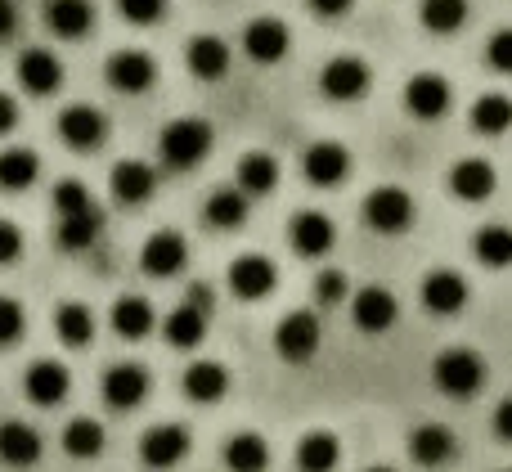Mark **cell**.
Wrapping results in <instances>:
<instances>
[{
	"mask_svg": "<svg viewBox=\"0 0 512 472\" xmlns=\"http://www.w3.org/2000/svg\"><path fill=\"white\" fill-rule=\"evenodd\" d=\"M212 140H216L212 122H203V117H176L171 126H162L158 153L171 171H189L212 153Z\"/></svg>",
	"mask_w": 512,
	"mask_h": 472,
	"instance_id": "obj_1",
	"label": "cell"
},
{
	"mask_svg": "<svg viewBox=\"0 0 512 472\" xmlns=\"http://www.w3.org/2000/svg\"><path fill=\"white\" fill-rule=\"evenodd\" d=\"M432 383L441 387L445 396H454V401H472V396L486 387V360H481L472 347H450L436 356Z\"/></svg>",
	"mask_w": 512,
	"mask_h": 472,
	"instance_id": "obj_2",
	"label": "cell"
},
{
	"mask_svg": "<svg viewBox=\"0 0 512 472\" xmlns=\"http://www.w3.org/2000/svg\"><path fill=\"white\" fill-rule=\"evenodd\" d=\"M418 207L414 198L405 194L400 185H378L369 198H364V225L378 234H405L414 225Z\"/></svg>",
	"mask_w": 512,
	"mask_h": 472,
	"instance_id": "obj_3",
	"label": "cell"
},
{
	"mask_svg": "<svg viewBox=\"0 0 512 472\" xmlns=\"http://www.w3.org/2000/svg\"><path fill=\"white\" fill-rule=\"evenodd\" d=\"M54 131L72 153H95L108 140V117L95 104H68L59 113V122H54Z\"/></svg>",
	"mask_w": 512,
	"mask_h": 472,
	"instance_id": "obj_4",
	"label": "cell"
},
{
	"mask_svg": "<svg viewBox=\"0 0 512 472\" xmlns=\"http://www.w3.org/2000/svg\"><path fill=\"white\" fill-rule=\"evenodd\" d=\"M319 342H324V329H319V320L310 311L283 315L279 329H274V351H279L288 365H306V360H315Z\"/></svg>",
	"mask_w": 512,
	"mask_h": 472,
	"instance_id": "obj_5",
	"label": "cell"
},
{
	"mask_svg": "<svg viewBox=\"0 0 512 472\" xmlns=\"http://www.w3.org/2000/svg\"><path fill=\"white\" fill-rule=\"evenodd\" d=\"M450 104H454V90L441 72H414L405 81V108L418 122H441L450 113Z\"/></svg>",
	"mask_w": 512,
	"mask_h": 472,
	"instance_id": "obj_6",
	"label": "cell"
},
{
	"mask_svg": "<svg viewBox=\"0 0 512 472\" xmlns=\"http://www.w3.org/2000/svg\"><path fill=\"white\" fill-rule=\"evenodd\" d=\"M189 428L185 423H158V428H149L140 437V459H144V468H153V472H171L176 464H185V455H189Z\"/></svg>",
	"mask_w": 512,
	"mask_h": 472,
	"instance_id": "obj_7",
	"label": "cell"
},
{
	"mask_svg": "<svg viewBox=\"0 0 512 472\" xmlns=\"http://www.w3.org/2000/svg\"><path fill=\"white\" fill-rule=\"evenodd\" d=\"M99 392H104V405H108V410H117V414L140 410V405L149 401V369H144V365H131V360H122V365H113V369L104 374Z\"/></svg>",
	"mask_w": 512,
	"mask_h": 472,
	"instance_id": "obj_8",
	"label": "cell"
},
{
	"mask_svg": "<svg viewBox=\"0 0 512 472\" xmlns=\"http://www.w3.org/2000/svg\"><path fill=\"white\" fill-rule=\"evenodd\" d=\"M319 90H324L333 104H355V99L369 95V63L342 54V59H328L319 72Z\"/></svg>",
	"mask_w": 512,
	"mask_h": 472,
	"instance_id": "obj_9",
	"label": "cell"
},
{
	"mask_svg": "<svg viewBox=\"0 0 512 472\" xmlns=\"http://www.w3.org/2000/svg\"><path fill=\"white\" fill-rule=\"evenodd\" d=\"M72 392V374L68 365H59V360H32L23 374V396L36 405V410H54V405H63Z\"/></svg>",
	"mask_w": 512,
	"mask_h": 472,
	"instance_id": "obj_10",
	"label": "cell"
},
{
	"mask_svg": "<svg viewBox=\"0 0 512 472\" xmlns=\"http://www.w3.org/2000/svg\"><path fill=\"white\" fill-rule=\"evenodd\" d=\"M301 176H306L315 189L342 185V180L351 176V153H346V144H337V140L310 144V149L301 153Z\"/></svg>",
	"mask_w": 512,
	"mask_h": 472,
	"instance_id": "obj_11",
	"label": "cell"
},
{
	"mask_svg": "<svg viewBox=\"0 0 512 472\" xmlns=\"http://www.w3.org/2000/svg\"><path fill=\"white\" fill-rule=\"evenodd\" d=\"M14 72H18V86H23L27 95H36V99L54 95V90L63 86V63H59V54L45 50V45H27V50L18 54Z\"/></svg>",
	"mask_w": 512,
	"mask_h": 472,
	"instance_id": "obj_12",
	"label": "cell"
},
{
	"mask_svg": "<svg viewBox=\"0 0 512 472\" xmlns=\"http://www.w3.org/2000/svg\"><path fill=\"white\" fill-rule=\"evenodd\" d=\"M185 261H189V243H185V234H180V230H158V234H149V239H144L140 270L149 279L180 275V270H185Z\"/></svg>",
	"mask_w": 512,
	"mask_h": 472,
	"instance_id": "obj_13",
	"label": "cell"
},
{
	"mask_svg": "<svg viewBox=\"0 0 512 472\" xmlns=\"http://www.w3.org/2000/svg\"><path fill=\"white\" fill-rule=\"evenodd\" d=\"M292 36H288V23L283 18H252L248 27H243V54H248L252 63H261V68H270V63H283V54H288Z\"/></svg>",
	"mask_w": 512,
	"mask_h": 472,
	"instance_id": "obj_14",
	"label": "cell"
},
{
	"mask_svg": "<svg viewBox=\"0 0 512 472\" xmlns=\"http://www.w3.org/2000/svg\"><path fill=\"white\" fill-rule=\"evenodd\" d=\"M274 284H279V270H274V261L261 257V252H243V257L230 261V288H234V297H243V302L270 297Z\"/></svg>",
	"mask_w": 512,
	"mask_h": 472,
	"instance_id": "obj_15",
	"label": "cell"
},
{
	"mask_svg": "<svg viewBox=\"0 0 512 472\" xmlns=\"http://www.w3.org/2000/svg\"><path fill=\"white\" fill-rule=\"evenodd\" d=\"M41 455H45V441H41V432H36L32 423H23V419L0 423V464L5 468L27 472V468L41 464Z\"/></svg>",
	"mask_w": 512,
	"mask_h": 472,
	"instance_id": "obj_16",
	"label": "cell"
},
{
	"mask_svg": "<svg viewBox=\"0 0 512 472\" xmlns=\"http://www.w3.org/2000/svg\"><path fill=\"white\" fill-rule=\"evenodd\" d=\"M396 315H400L396 293H391V288H382V284L360 288V293H355V302H351V320H355V329H360V333H387L391 324H396Z\"/></svg>",
	"mask_w": 512,
	"mask_h": 472,
	"instance_id": "obj_17",
	"label": "cell"
},
{
	"mask_svg": "<svg viewBox=\"0 0 512 472\" xmlns=\"http://www.w3.org/2000/svg\"><path fill=\"white\" fill-rule=\"evenodd\" d=\"M104 72H108V86L122 90V95H144V90L158 81V63L144 50H117L113 59L104 63Z\"/></svg>",
	"mask_w": 512,
	"mask_h": 472,
	"instance_id": "obj_18",
	"label": "cell"
},
{
	"mask_svg": "<svg viewBox=\"0 0 512 472\" xmlns=\"http://www.w3.org/2000/svg\"><path fill=\"white\" fill-rule=\"evenodd\" d=\"M459 455V437H454L445 423H423V428L409 432V459L418 468H445Z\"/></svg>",
	"mask_w": 512,
	"mask_h": 472,
	"instance_id": "obj_19",
	"label": "cell"
},
{
	"mask_svg": "<svg viewBox=\"0 0 512 472\" xmlns=\"http://www.w3.org/2000/svg\"><path fill=\"white\" fill-rule=\"evenodd\" d=\"M288 243L297 257H328L337 243V225L324 212H297L288 225Z\"/></svg>",
	"mask_w": 512,
	"mask_h": 472,
	"instance_id": "obj_20",
	"label": "cell"
},
{
	"mask_svg": "<svg viewBox=\"0 0 512 472\" xmlns=\"http://www.w3.org/2000/svg\"><path fill=\"white\" fill-rule=\"evenodd\" d=\"M423 306L432 315H441V320L459 315L463 306H468V279H463L459 270H432V275L423 279Z\"/></svg>",
	"mask_w": 512,
	"mask_h": 472,
	"instance_id": "obj_21",
	"label": "cell"
},
{
	"mask_svg": "<svg viewBox=\"0 0 512 472\" xmlns=\"http://www.w3.org/2000/svg\"><path fill=\"white\" fill-rule=\"evenodd\" d=\"M445 185H450V194L459 198V203H486V198L495 194V167H490L486 158H463L450 167Z\"/></svg>",
	"mask_w": 512,
	"mask_h": 472,
	"instance_id": "obj_22",
	"label": "cell"
},
{
	"mask_svg": "<svg viewBox=\"0 0 512 472\" xmlns=\"http://www.w3.org/2000/svg\"><path fill=\"white\" fill-rule=\"evenodd\" d=\"M113 198L117 203H126V207H140V203H149L153 198V189H158V171L149 167V162H140V158H126V162H117L113 167Z\"/></svg>",
	"mask_w": 512,
	"mask_h": 472,
	"instance_id": "obj_23",
	"label": "cell"
},
{
	"mask_svg": "<svg viewBox=\"0 0 512 472\" xmlns=\"http://www.w3.org/2000/svg\"><path fill=\"white\" fill-rule=\"evenodd\" d=\"M45 27L59 41H81L95 27V5L90 0H45Z\"/></svg>",
	"mask_w": 512,
	"mask_h": 472,
	"instance_id": "obj_24",
	"label": "cell"
},
{
	"mask_svg": "<svg viewBox=\"0 0 512 472\" xmlns=\"http://www.w3.org/2000/svg\"><path fill=\"white\" fill-rule=\"evenodd\" d=\"M225 392H230V369L221 360H194L185 369V396L194 405H216L225 401Z\"/></svg>",
	"mask_w": 512,
	"mask_h": 472,
	"instance_id": "obj_25",
	"label": "cell"
},
{
	"mask_svg": "<svg viewBox=\"0 0 512 472\" xmlns=\"http://www.w3.org/2000/svg\"><path fill=\"white\" fill-rule=\"evenodd\" d=\"M185 63H189V72H194L198 81H221L225 72H230V45H225L221 36L203 32V36H194V41H189Z\"/></svg>",
	"mask_w": 512,
	"mask_h": 472,
	"instance_id": "obj_26",
	"label": "cell"
},
{
	"mask_svg": "<svg viewBox=\"0 0 512 472\" xmlns=\"http://www.w3.org/2000/svg\"><path fill=\"white\" fill-rule=\"evenodd\" d=\"M99 234H104V212H99V203H90V207H81V212H72V216H59L54 239H59L63 252H86Z\"/></svg>",
	"mask_w": 512,
	"mask_h": 472,
	"instance_id": "obj_27",
	"label": "cell"
},
{
	"mask_svg": "<svg viewBox=\"0 0 512 472\" xmlns=\"http://www.w3.org/2000/svg\"><path fill=\"white\" fill-rule=\"evenodd\" d=\"M292 459H297V472H333L342 464V441L328 428H315L297 441V455Z\"/></svg>",
	"mask_w": 512,
	"mask_h": 472,
	"instance_id": "obj_28",
	"label": "cell"
},
{
	"mask_svg": "<svg viewBox=\"0 0 512 472\" xmlns=\"http://www.w3.org/2000/svg\"><path fill=\"white\" fill-rule=\"evenodd\" d=\"M54 333L63 347H90L95 342V311L86 302H59L54 306Z\"/></svg>",
	"mask_w": 512,
	"mask_h": 472,
	"instance_id": "obj_29",
	"label": "cell"
},
{
	"mask_svg": "<svg viewBox=\"0 0 512 472\" xmlns=\"http://www.w3.org/2000/svg\"><path fill=\"white\" fill-rule=\"evenodd\" d=\"M36 180H41V158H36L32 149H23V144H9V149L0 153V189H5V194H23Z\"/></svg>",
	"mask_w": 512,
	"mask_h": 472,
	"instance_id": "obj_30",
	"label": "cell"
},
{
	"mask_svg": "<svg viewBox=\"0 0 512 472\" xmlns=\"http://www.w3.org/2000/svg\"><path fill=\"white\" fill-rule=\"evenodd\" d=\"M225 468L230 472H265L270 468V446H265L261 432H234L221 450Z\"/></svg>",
	"mask_w": 512,
	"mask_h": 472,
	"instance_id": "obj_31",
	"label": "cell"
},
{
	"mask_svg": "<svg viewBox=\"0 0 512 472\" xmlns=\"http://www.w3.org/2000/svg\"><path fill=\"white\" fill-rule=\"evenodd\" d=\"M153 324H158V315H153V306L144 302V297H117L113 302V333L126 342H140L153 333Z\"/></svg>",
	"mask_w": 512,
	"mask_h": 472,
	"instance_id": "obj_32",
	"label": "cell"
},
{
	"mask_svg": "<svg viewBox=\"0 0 512 472\" xmlns=\"http://www.w3.org/2000/svg\"><path fill=\"white\" fill-rule=\"evenodd\" d=\"M63 455L68 459H99L104 455V446H108V432H104V423L99 419H72L68 428H63Z\"/></svg>",
	"mask_w": 512,
	"mask_h": 472,
	"instance_id": "obj_33",
	"label": "cell"
},
{
	"mask_svg": "<svg viewBox=\"0 0 512 472\" xmlns=\"http://www.w3.org/2000/svg\"><path fill=\"white\" fill-rule=\"evenodd\" d=\"M162 333H167V342L176 351H194L198 342L207 338V315L198 311V306H189V302H180L176 311L162 320Z\"/></svg>",
	"mask_w": 512,
	"mask_h": 472,
	"instance_id": "obj_34",
	"label": "cell"
},
{
	"mask_svg": "<svg viewBox=\"0 0 512 472\" xmlns=\"http://www.w3.org/2000/svg\"><path fill=\"white\" fill-rule=\"evenodd\" d=\"M248 203H252V198L243 194L239 185L216 189V194L207 198L203 216H207V225H216V230H239V225L248 221Z\"/></svg>",
	"mask_w": 512,
	"mask_h": 472,
	"instance_id": "obj_35",
	"label": "cell"
},
{
	"mask_svg": "<svg viewBox=\"0 0 512 472\" xmlns=\"http://www.w3.org/2000/svg\"><path fill=\"white\" fill-rule=\"evenodd\" d=\"M472 252H477L481 266L508 270L512 266V230L508 225H481V230L472 234Z\"/></svg>",
	"mask_w": 512,
	"mask_h": 472,
	"instance_id": "obj_36",
	"label": "cell"
},
{
	"mask_svg": "<svg viewBox=\"0 0 512 472\" xmlns=\"http://www.w3.org/2000/svg\"><path fill=\"white\" fill-rule=\"evenodd\" d=\"M418 18H423V27L432 36H454L468 23V0H423Z\"/></svg>",
	"mask_w": 512,
	"mask_h": 472,
	"instance_id": "obj_37",
	"label": "cell"
},
{
	"mask_svg": "<svg viewBox=\"0 0 512 472\" xmlns=\"http://www.w3.org/2000/svg\"><path fill=\"white\" fill-rule=\"evenodd\" d=\"M274 185H279V162H274L270 153H248V158L239 162V189L248 198L274 194Z\"/></svg>",
	"mask_w": 512,
	"mask_h": 472,
	"instance_id": "obj_38",
	"label": "cell"
},
{
	"mask_svg": "<svg viewBox=\"0 0 512 472\" xmlns=\"http://www.w3.org/2000/svg\"><path fill=\"white\" fill-rule=\"evenodd\" d=\"M512 126V99L508 95H481L472 104V131L481 135H504Z\"/></svg>",
	"mask_w": 512,
	"mask_h": 472,
	"instance_id": "obj_39",
	"label": "cell"
},
{
	"mask_svg": "<svg viewBox=\"0 0 512 472\" xmlns=\"http://www.w3.org/2000/svg\"><path fill=\"white\" fill-rule=\"evenodd\" d=\"M50 203H54V216H72V212H81V207H90L95 198H90V189L81 185L77 176H68V180H59V185H54Z\"/></svg>",
	"mask_w": 512,
	"mask_h": 472,
	"instance_id": "obj_40",
	"label": "cell"
},
{
	"mask_svg": "<svg viewBox=\"0 0 512 472\" xmlns=\"http://www.w3.org/2000/svg\"><path fill=\"white\" fill-rule=\"evenodd\" d=\"M27 333V311L18 297H5L0 293V347H14L18 338Z\"/></svg>",
	"mask_w": 512,
	"mask_h": 472,
	"instance_id": "obj_41",
	"label": "cell"
},
{
	"mask_svg": "<svg viewBox=\"0 0 512 472\" xmlns=\"http://www.w3.org/2000/svg\"><path fill=\"white\" fill-rule=\"evenodd\" d=\"M117 14L135 27H149L167 14V0H117Z\"/></svg>",
	"mask_w": 512,
	"mask_h": 472,
	"instance_id": "obj_42",
	"label": "cell"
},
{
	"mask_svg": "<svg viewBox=\"0 0 512 472\" xmlns=\"http://www.w3.org/2000/svg\"><path fill=\"white\" fill-rule=\"evenodd\" d=\"M486 63H490L495 72H504V77H512V27H504V32L490 36V45H486Z\"/></svg>",
	"mask_w": 512,
	"mask_h": 472,
	"instance_id": "obj_43",
	"label": "cell"
},
{
	"mask_svg": "<svg viewBox=\"0 0 512 472\" xmlns=\"http://www.w3.org/2000/svg\"><path fill=\"white\" fill-rule=\"evenodd\" d=\"M346 288H351V284H346L342 270H324V275L315 279V297H319V306H337V302L346 297Z\"/></svg>",
	"mask_w": 512,
	"mask_h": 472,
	"instance_id": "obj_44",
	"label": "cell"
},
{
	"mask_svg": "<svg viewBox=\"0 0 512 472\" xmlns=\"http://www.w3.org/2000/svg\"><path fill=\"white\" fill-rule=\"evenodd\" d=\"M23 230H18L14 221H5V216H0V266H14L18 257H23Z\"/></svg>",
	"mask_w": 512,
	"mask_h": 472,
	"instance_id": "obj_45",
	"label": "cell"
},
{
	"mask_svg": "<svg viewBox=\"0 0 512 472\" xmlns=\"http://www.w3.org/2000/svg\"><path fill=\"white\" fill-rule=\"evenodd\" d=\"M14 126H18V99L0 90V135H9Z\"/></svg>",
	"mask_w": 512,
	"mask_h": 472,
	"instance_id": "obj_46",
	"label": "cell"
},
{
	"mask_svg": "<svg viewBox=\"0 0 512 472\" xmlns=\"http://www.w3.org/2000/svg\"><path fill=\"white\" fill-rule=\"evenodd\" d=\"M351 5L355 0H310V9H315L319 18H342V14H351Z\"/></svg>",
	"mask_w": 512,
	"mask_h": 472,
	"instance_id": "obj_47",
	"label": "cell"
},
{
	"mask_svg": "<svg viewBox=\"0 0 512 472\" xmlns=\"http://www.w3.org/2000/svg\"><path fill=\"white\" fill-rule=\"evenodd\" d=\"M185 302L198 306L203 315H212V288H207V284H189V288H185Z\"/></svg>",
	"mask_w": 512,
	"mask_h": 472,
	"instance_id": "obj_48",
	"label": "cell"
},
{
	"mask_svg": "<svg viewBox=\"0 0 512 472\" xmlns=\"http://www.w3.org/2000/svg\"><path fill=\"white\" fill-rule=\"evenodd\" d=\"M14 32H18V9L14 0H0V41H9Z\"/></svg>",
	"mask_w": 512,
	"mask_h": 472,
	"instance_id": "obj_49",
	"label": "cell"
},
{
	"mask_svg": "<svg viewBox=\"0 0 512 472\" xmlns=\"http://www.w3.org/2000/svg\"><path fill=\"white\" fill-rule=\"evenodd\" d=\"M495 432H499V441H508L512 446V396L495 410Z\"/></svg>",
	"mask_w": 512,
	"mask_h": 472,
	"instance_id": "obj_50",
	"label": "cell"
},
{
	"mask_svg": "<svg viewBox=\"0 0 512 472\" xmlns=\"http://www.w3.org/2000/svg\"><path fill=\"white\" fill-rule=\"evenodd\" d=\"M369 472H396V468H387V464H378V468H369Z\"/></svg>",
	"mask_w": 512,
	"mask_h": 472,
	"instance_id": "obj_51",
	"label": "cell"
},
{
	"mask_svg": "<svg viewBox=\"0 0 512 472\" xmlns=\"http://www.w3.org/2000/svg\"><path fill=\"white\" fill-rule=\"evenodd\" d=\"M504 472H512V468H504Z\"/></svg>",
	"mask_w": 512,
	"mask_h": 472,
	"instance_id": "obj_52",
	"label": "cell"
}]
</instances>
